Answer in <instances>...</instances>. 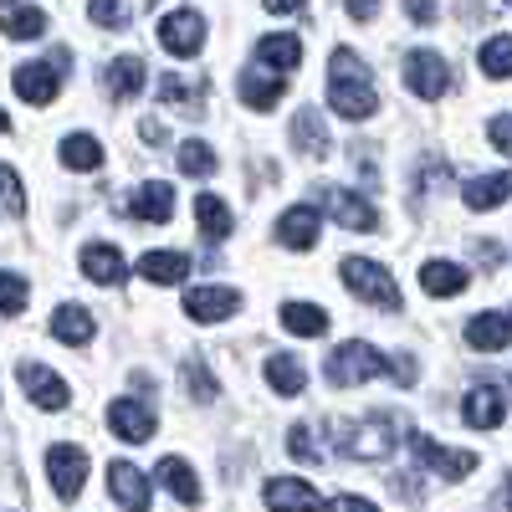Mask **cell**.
<instances>
[{
    "mask_svg": "<svg viewBox=\"0 0 512 512\" xmlns=\"http://www.w3.org/2000/svg\"><path fill=\"white\" fill-rule=\"evenodd\" d=\"M328 108H333L338 118H354V123L379 108V98H374V72H369V62H364L354 47H338V52L328 57Z\"/></svg>",
    "mask_w": 512,
    "mask_h": 512,
    "instance_id": "obj_1",
    "label": "cell"
},
{
    "mask_svg": "<svg viewBox=\"0 0 512 512\" xmlns=\"http://www.w3.org/2000/svg\"><path fill=\"white\" fill-rule=\"evenodd\" d=\"M333 446L354 461H384L400 446V415H359L333 425Z\"/></svg>",
    "mask_w": 512,
    "mask_h": 512,
    "instance_id": "obj_2",
    "label": "cell"
},
{
    "mask_svg": "<svg viewBox=\"0 0 512 512\" xmlns=\"http://www.w3.org/2000/svg\"><path fill=\"white\" fill-rule=\"evenodd\" d=\"M328 384H338V390H354V384H364V379H379L384 369H390V359H384L379 349H369V344H359V338H349V344H338L333 354H328Z\"/></svg>",
    "mask_w": 512,
    "mask_h": 512,
    "instance_id": "obj_3",
    "label": "cell"
},
{
    "mask_svg": "<svg viewBox=\"0 0 512 512\" xmlns=\"http://www.w3.org/2000/svg\"><path fill=\"white\" fill-rule=\"evenodd\" d=\"M67 67H72L67 47L52 52L47 62H21V67L11 72V93H16L21 103H52V98L62 93V72H67Z\"/></svg>",
    "mask_w": 512,
    "mask_h": 512,
    "instance_id": "obj_4",
    "label": "cell"
},
{
    "mask_svg": "<svg viewBox=\"0 0 512 512\" xmlns=\"http://www.w3.org/2000/svg\"><path fill=\"white\" fill-rule=\"evenodd\" d=\"M344 282L364 297V303H374V308H384V313H400V287H395V277L384 272L379 262H369V256H344Z\"/></svg>",
    "mask_w": 512,
    "mask_h": 512,
    "instance_id": "obj_5",
    "label": "cell"
},
{
    "mask_svg": "<svg viewBox=\"0 0 512 512\" xmlns=\"http://www.w3.org/2000/svg\"><path fill=\"white\" fill-rule=\"evenodd\" d=\"M405 88L415 93V98H441L446 88H451V62L441 57V52H431V47H415V52H405Z\"/></svg>",
    "mask_w": 512,
    "mask_h": 512,
    "instance_id": "obj_6",
    "label": "cell"
},
{
    "mask_svg": "<svg viewBox=\"0 0 512 512\" xmlns=\"http://www.w3.org/2000/svg\"><path fill=\"white\" fill-rule=\"evenodd\" d=\"M405 441H410V451L431 466L436 477H446V482H461V477L477 472V456H472V451H446V446H436L431 436H420V431H410Z\"/></svg>",
    "mask_w": 512,
    "mask_h": 512,
    "instance_id": "obj_7",
    "label": "cell"
},
{
    "mask_svg": "<svg viewBox=\"0 0 512 512\" xmlns=\"http://www.w3.org/2000/svg\"><path fill=\"white\" fill-rule=\"evenodd\" d=\"M47 477H52V487H57V497L62 502H72L77 492H82V482H88V451L82 446H52L47 451Z\"/></svg>",
    "mask_w": 512,
    "mask_h": 512,
    "instance_id": "obj_8",
    "label": "cell"
},
{
    "mask_svg": "<svg viewBox=\"0 0 512 512\" xmlns=\"http://www.w3.org/2000/svg\"><path fill=\"white\" fill-rule=\"evenodd\" d=\"M205 41V16L200 11H169L159 16V47L175 52V57H195Z\"/></svg>",
    "mask_w": 512,
    "mask_h": 512,
    "instance_id": "obj_9",
    "label": "cell"
},
{
    "mask_svg": "<svg viewBox=\"0 0 512 512\" xmlns=\"http://www.w3.org/2000/svg\"><path fill=\"white\" fill-rule=\"evenodd\" d=\"M236 313H241L236 287H190L185 292V318H195V323H226Z\"/></svg>",
    "mask_w": 512,
    "mask_h": 512,
    "instance_id": "obj_10",
    "label": "cell"
},
{
    "mask_svg": "<svg viewBox=\"0 0 512 512\" xmlns=\"http://www.w3.org/2000/svg\"><path fill=\"white\" fill-rule=\"evenodd\" d=\"M461 420L472 425V431H497L507 420V390L502 384H477V390L461 400Z\"/></svg>",
    "mask_w": 512,
    "mask_h": 512,
    "instance_id": "obj_11",
    "label": "cell"
},
{
    "mask_svg": "<svg viewBox=\"0 0 512 512\" xmlns=\"http://www.w3.org/2000/svg\"><path fill=\"white\" fill-rule=\"evenodd\" d=\"M16 374H21V390L31 395V405H41V410H67L72 390L57 379V369H47V364H21Z\"/></svg>",
    "mask_w": 512,
    "mask_h": 512,
    "instance_id": "obj_12",
    "label": "cell"
},
{
    "mask_svg": "<svg viewBox=\"0 0 512 512\" xmlns=\"http://www.w3.org/2000/svg\"><path fill=\"white\" fill-rule=\"evenodd\" d=\"M108 425H113V436L128 441V446H144L154 436V410L144 400H113L108 405Z\"/></svg>",
    "mask_w": 512,
    "mask_h": 512,
    "instance_id": "obj_13",
    "label": "cell"
},
{
    "mask_svg": "<svg viewBox=\"0 0 512 512\" xmlns=\"http://www.w3.org/2000/svg\"><path fill=\"white\" fill-rule=\"evenodd\" d=\"M262 497H267L272 512H318V507H323L318 487L297 482V477H272V482L262 487Z\"/></svg>",
    "mask_w": 512,
    "mask_h": 512,
    "instance_id": "obj_14",
    "label": "cell"
},
{
    "mask_svg": "<svg viewBox=\"0 0 512 512\" xmlns=\"http://www.w3.org/2000/svg\"><path fill=\"white\" fill-rule=\"evenodd\" d=\"M282 77H287V72H272V67H262V62H251V67L241 72V103L256 108V113L277 108V98H282Z\"/></svg>",
    "mask_w": 512,
    "mask_h": 512,
    "instance_id": "obj_15",
    "label": "cell"
},
{
    "mask_svg": "<svg viewBox=\"0 0 512 512\" xmlns=\"http://www.w3.org/2000/svg\"><path fill=\"white\" fill-rule=\"evenodd\" d=\"M323 205H328V216H338V226H349V231H374L379 226V210L354 190H323Z\"/></svg>",
    "mask_w": 512,
    "mask_h": 512,
    "instance_id": "obj_16",
    "label": "cell"
},
{
    "mask_svg": "<svg viewBox=\"0 0 512 512\" xmlns=\"http://www.w3.org/2000/svg\"><path fill=\"white\" fill-rule=\"evenodd\" d=\"M318 226H323V216L313 205H292V210H282V221H277V241L292 246V251H313L318 246Z\"/></svg>",
    "mask_w": 512,
    "mask_h": 512,
    "instance_id": "obj_17",
    "label": "cell"
},
{
    "mask_svg": "<svg viewBox=\"0 0 512 512\" xmlns=\"http://www.w3.org/2000/svg\"><path fill=\"white\" fill-rule=\"evenodd\" d=\"M466 344H472L477 354H502L512 344V318L507 313H477L472 323H466Z\"/></svg>",
    "mask_w": 512,
    "mask_h": 512,
    "instance_id": "obj_18",
    "label": "cell"
},
{
    "mask_svg": "<svg viewBox=\"0 0 512 512\" xmlns=\"http://www.w3.org/2000/svg\"><path fill=\"white\" fill-rule=\"evenodd\" d=\"M108 492H113L128 512H149V482H144L139 466L113 461V466H108Z\"/></svg>",
    "mask_w": 512,
    "mask_h": 512,
    "instance_id": "obj_19",
    "label": "cell"
},
{
    "mask_svg": "<svg viewBox=\"0 0 512 512\" xmlns=\"http://www.w3.org/2000/svg\"><path fill=\"white\" fill-rule=\"evenodd\" d=\"M169 210H175V190H169L164 180H144L139 195L128 200V216H134V221H149V226L169 221Z\"/></svg>",
    "mask_w": 512,
    "mask_h": 512,
    "instance_id": "obj_20",
    "label": "cell"
},
{
    "mask_svg": "<svg viewBox=\"0 0 512 512\" xmlns=\"http://www.w3.org/2000/svg\"><path fill=\"white\" fill-rule=\"evenodd\" d=\"M256 62L272 67V72H297V67H303V41L287 36V31L262 36V41H256Z\"/></svg>",
    "mask_w": 512,
    "mask_h": 512,
    "instance_id": "obj_21",
    "label": "cell"
},
{
    "mask_svg": "<svg viewBox=\"0 0 512 512\" xmlns=\"http://www.w3.org/2000/svg\"><path fill=\"white\" fill-rule=\"evenodd\" d=\"M507 195H512V175H507V169H497V175H472L466 190H461L466 210H497Z\"/></svg>",
    "mask_w": 512,
    "mask_h": 512,
    "instance_id": "obj_22",
    "label": "cell"
},
{
    "mask_svg": "<svg viewBox=\"0 0 512 512\" xmlns=\"http://www.w3.org/2000/svg\"><path fill=\"white\" fill-rule=\"evenodd\" d=\"M139 272L149 282H159V287H175V282L190 277V256L185 251H144L139 256Z\"/></svg>",
    "mask_w": 512,
    "mask_h": 512,
    "instance_id": "obj_23",
    "label": "cell"
},
{
    "mask_svg": "<svg viewBox=\"0 0 512 512\" xmlns=\"http://www.w3.org/2000/svg\"><path fill=\"white\" fill-rule=\"evenodd\" d=\"M292 149L297 154H308V159H328V134H323V118H318V108H303L292 118Z\"/></svg>",
    "mask_w": 512,
    "mask_h": 512,
    "instance_id": "obj_24",
    "label": "cell"
},
{
    "mask_svg": "<svg viewBox=\"0 0 512 512\" xmlns=\"http://www.w3.org/2000/svg\"><path fill=\"white\" fill-rule=\"evenodd\" d=\"M82 272H88L93 282H103V287L123 282V251H118V246H108V241L82 246Z\"/></svg>",
    "mask_w": 512,
    "mask_h": 512,
    "instance_id": "obj_25",
    "label": "cell"
},
{
    "mask_svg": "<svg viewBox=\"0 0 512 512\" xmlns=\"http://www.w3.org/2000/svg\"><path fill=\"white\" fill-rule=\"evenodd\" d=\"M52 338H57V344L82 349V344L93 338V313H88V308H77V303H62V308L52 313Z\"/></svg>",
    "mask_w": 512,
    "mask_h": 512,
    "instance_id": "obj_26",
    "label": "cell"
},
{
    "mask_svg": "<svg viewBox=\"0 0 512 512\" xmlns=\"http://www.w3.org/2000/svg\"><path fill=\"white\" fill-rule=\"evenodd\" d=\"M0 31H6L11 41L41 36V31H47V11L26 6V0H6V6H0Z\"/></svg>",
    "mask_w": 512,
    "mask_h": 512,
    "instance_id": "obj_27",
    "label": "cell"
},
{
    "mask_svg": "<svg viewBox=\"0 0 512 512\" xmlns=\"http://www.w3.org/2000/svg\"><path fill=\"white\" fill-rule=\"evenodd\" d=\"M195 216H200V236L205 241H226L236 231V216H231V205L221 195H200L195 200Z\"/></svg>",
    "mask_w": 512,
    "mask_h": 512,
    "instance_id": "obj_28",
    "label": "cell"
},
{
    "mask_svg": "<svg viewBox=\"0 0 512 512\" xmlns=\"http://www.w3.org/2000/svg\"><path fill=\"white\" fill-rule=\"evenodd\" d=\"M154 477L175 492L185 507H195L200 502V482H195V472H190V461H180V456H164L159 466H154Z\"/></svg>",
    "mask_w": 512,
    "mask_h": 512,
    "instance_id": "obj_29",
    "label": "cell"
},
{
    "mask_svg": "<svg viewBox=\"0 0 512 512\" xmlns=\"http://www.w3.org/2000/svg\"><path fill=\"white\" fill-rule=\"evenodd\" d=\"M420 287L431 297H456V292H466V267H456V262H425L420 267Z\"/></svg>",
    "mask_w": 512,
    "mask_h": 512,
    "instance_id": "obj_30",
    "label": "cell"
},
{
    "mask_svg": "<svg viewBox=\"0 0 512 512\" xmlns=\"http://www.w3.org/2000/svg\"><path fill=\"white\" fill-rule=\"evenodd\" d=\"M103 82H108L113 98H139V88H144V62H139V57H113L108 72H103Z\"/></svg>",
    "mask_w": 512,
    "mask_h": 512,
    "instance_id": "obj_31",
    "label": "cell"
},
{
    "mask_svg": "<svg viewBox=\"0 0 512 512\" xmlns=\"http://www.w3.org/2000/svg\"><path fill=\"white\" fill-rule=\"evenodd\" d=\"M267 384L277 395H303V384H308V374H303V359H292V354H272L267 359Z\"/></svg>",
    "mask_w": 512,
    "mask_h": 512,
    "instance_id": "obj_32",
    "label": "cell"
},
{
    "mask_svg": "<svg viewBox=\"0 0 512 512\" xmlns=\"http://www.w3.org/2000/svg\"><path fill=\"white\" fill-rule=\"evenodd\" d=\"M282 328L297 338H318V333H328V313L313 303H282Z\"/></svg>",
    "mask_w": 512,
    "mask_h": 512,
    "instance_id": "obj_33",
    "label": "cell"
},
{
    "mask_svg": "<svg viewBox=\"0 0 512 512\" xmlns=\"http://www.w3.org/2000/svg\"><path fill=\"white\" fill-rule=\"evenodd\" d=\"M57 154H62L67 169H98V164H103V144H98L93 134H67Z\"/></svg>",
    "mask_w": 512,
    "mask_h": 512,
    "instance_id": "obj_34",
    "label": "cell"
},
{
    "mask_svg": "<svg viewBox=\"0 0 512 512\" xmlns=\"http://www.w3.org/2000/svg\"><path fill=\"white\" fill-rule=\"evenodd\" d=\"M180 175H190V180L216 175V149H210L205 139H190V144H180Z\"/></svg>",
    "mask_w": 512,
    "mask_h": 512,
    "instance_id": "obj_35",
    "label": "cell"
},
{
    "mask_svg": "<svg viewBox=\"0 0 512 512\" xmlns=\"http://www.w3.org/2000/svg\"><path fill=\"white\" fill-rule=\"evenodd\" d=\"M477 67H482L487 77H512V36H492V41H482Z\"/></svg>",
    "mask_w": 512,
    "mask_h": 512,
    "instance_id": "obj_36",
    "label": "cell"
},
{
    "mask_svg": "<svg viewBox=\"0 0 512 512\" xmlns=\"http://www.w3.org/2000/svg\"><path fill=\"white\" fill-rule=\"evenodd\" d=\"M185 390H190V400L210 405V400L221 395V384H216V374H210L200 359H185Z\"/></svg>",
    "mask_w": 512,
    "mask_h": 512,
    "instance_id": "obj_37",
    "label": "cell"
},
{
    "mask_svg": "<svg viewBox=\"0 0 512 512\" xmlns=\"http://www.w3.org/2000/svg\"><path fill=\"white\" fill-rule=\"evenodd\" d=\"M159 103H169V108H185V113H200V108H205L185 77H159Z\"/></svg>",
    "mask_w": 512,
    "mask_h": 512,
    "instance_id": "obj_38",
    "label": "cell"
},
{
    "mask_svg": "<svg viewBox=\"0 0 512 512\" xmlns=\"http://www.w3.org/2000/svg\"><path fill=\"white\" fill-rule=\"evenodd\" d=\"M88 16H93L103 31H118V26H128V0H93Z\"/></svg>",
    "mask_w": 512,
    "mask_h": 512,
    "instance_id": "obj_39",
    "label": "cell"
},
{
    "mask_svg": "<svg viewBox=\"0 0 512 512\" xmlns=\"http://www.w3.org/2000/svg\"><path fill=\"white\" fill-rule=\"evenodd\" d=\"M0 190H6V216H26V190H21V175L11 164L0 169Z\"/></svg>",
    "mask_w": 512,
    "mask_h": 512,
    "instance_id": "obj_40",
    "label": "cell"
},
{
    "mask_svg": "<svg viewBox=\"0 0 512 512\" xmlns=\"http://www.w3.org/2000/svg\"><path fill=\"white\" fill-rule=\"evenodd\" d=\"M0 292H6V297H0V308L16 318V313L26 308V277H21V272H6V277H0Z\"/></svg>",
    "mask_w": 512,
    "mask_h": 512,
    "instance_id": "obj_41",
    "label": "cell"
},
{
    "mask_svg": "<svg viewBox=\"0 0 512 512\" xmlns=\"http://www.w3.org/2000/svg\"><path fill=\"white\" fill-rule=\"evenodd\" d=\"M287 451H292L297 461H318V446H313L308 425H292V431H287Z\"/></svg>",
    "mask_w": 512,
    "mask_h": 512,
    "instance_id": "obj_42",
    "label": "cell"
},
{
    "mask_svg": "<svg viewBox=\"0 0 512 512\" xmlns=\"http://www.w3.org/2000/svg\"><path fill=\"white\" fill-rule=\"evenodd\" d=\"M487 139H492V149L512 154V113H502V118H492V123H487Z\"/></svg>",
    "mask_w": 512,
    "mask_h": 512,
    "instance_id": "obj_43",
    "label": "cell"
},
{
    "mask_svg": "<svg viewBox=\"0 0 512 512\" xmlns=\"http://www.w3.org/2000/svg\"><path fill=\"white\" fill-rule=\"evenodd\" d=\"M405 16L415 26H436V0H405Z\"/></svg>",
    "mask_w": 512,
    "mask_h": 512,
    "instance_id": "obj_44",
    "label": "cell"
},
{
    "mask_svg": "<svg viewBox=\"0 0 512 512\" xmlns=\"http://www.w3.org/2000/svg\"><path fill=\"white\" fill-rule=\"evenodd\" d=\"M390 374H395V384H415V359L410 354H395L390 359Z\"/></svg>",
    "mask_w": 512,
    "mask_h": 512,
    "instance_id": "obj_45",
    "label": "cell"
},
{
    "mask_svg": "<svg viewBox=\"0 0 512 512\" xmlns=\"http://www.w3.org/2000/svg\"><path fill=\"white\" fill-rule=\"evenodd\" d=\"M328 512H379L374 502H364V497H333L328 502Z\"/></svg>",
    "mask_w": 512,
    "mask_h": 512,
    "instance_id": "obj_46",
    "label": "cell"
},
{
    "mask_svg": "<svg viewBox=\"0 0 512 512\" xmlns=\"http://www.w3.org/2000/svg\"><path fill=\"white\" fill-rule=\"evenodd\" d=\"M262 6H267V16H297L308 0H262Z\"/></svg>",
    "mask_w": 512,
    "mask_h": 512,
    "instance_id": "obj_47",
    "label": "cell"
},
{
    "mask_svg": "<svg viewBox=\"0 0 512 512\" xmlns=\"http://www.w3.org/2000/svg\"><path fill=\"white\" fill-rule=\"evenodd\" d=\"M139 134H144V144H164V123H159V118H144Z\"/></svg>",
    "mask_w": 512,
    "mask_h": 512,
    "instance_id": "obj_48",
    "label": "cell"
},
{
    "mask_svg": "<svg viewBox=\"0 0 512 512\" xmlns=\"http://www.w3.org/2000/svg\"><path fill=\"white\" fill-rule=\"evenodd\" d=\"M344 6H349V16H354V21H369L379 0H344Z\"/></svg>",
    "mask_w": 512,
    "mask_h": 512,
    "instance_id": "obj_49",
    "label": "cell"
},
{
    "mask_svg": "<svg viewBox=\"0 0 512 512\" xmlns=\"http://www.w3.org/2000/svg\"><path fill=\"white\" fill-rule=\"evenodd\" d=\"M502 6H512V0H502Z\"/></svg>",
    "mask_w": 512,
    "mask_h": 512,
    "instance_id": "obj_50",
    "label": "cell"
}]
</instances>
